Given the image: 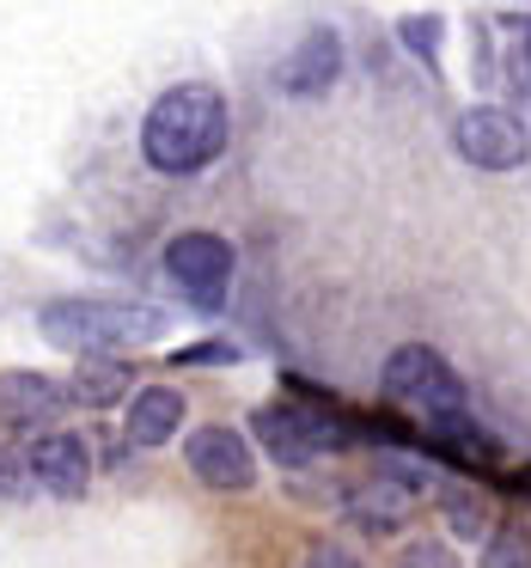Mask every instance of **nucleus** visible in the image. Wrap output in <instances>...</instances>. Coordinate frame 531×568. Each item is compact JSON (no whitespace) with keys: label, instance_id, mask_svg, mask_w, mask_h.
Returning a JSON list of instances; mask_svg holds the SVG:
<instances>
[{"label":"nucleus","instance_id":"1","mask_svg":"<svg viewBox=\"0 0 531 568\" xmlns=\"http://www.w3.org/2000/svg\"><path fill=\"white\" fill-rule=\"evenodd\" d=\"M221 148H226V104L214 87H172L147 111V123H141V153H147V165H160V172H172V178L214 165Z\"/></svg>","mask_w":531,"mask_h":568},{"label":"nucleus","instance_id":"2","mask_svg":"<svg viewBox=\"0 0 531 568\" xmlns=\"http://www.w3.org/2000/svg\"><path fill=\"white\" fill-rule=\"evenodd\" d=\"M43 336L62 348H80V355H111V348H141L165 331V312L160 306H141V300H92V294H74V300H50L38 312Z\"/></svg>","mask_w":531,"mask_h":568},{"label":"nucleus","instance_id":"3","mask_svg":"<svg viewBox=\"0 0 531 568\" xmlns=\"http://www.w3.org/2000/svg\"><path fill=\"white\" fill-rule=\"evenodd\" d=\"M165 275L177 282V294L190 306L214 312V306H226V287H233V245L214 233H184L165 245Z\"/></svg>","mask_w":531,"mask_h":568},{"label":"nucleus","instance_id":"4","mask_svg":"<svg viewBox=\"0 0 531 568\" xmlns=\"http://www.w3.org/2000/svg\"><path fill=\"white\" fill-rule=\"evenodd\" d=\"M385 392L397 397V404H416L428 409V416H446V409H464V385H458V373L446 367L433 348L409 343L397 348L391 361H385Z\"/></svg>","mask_w":531,"mask_h":568},{"label":"nucleus","instance_id":"5","mask_svg":"<svg viewBox=\"0 0 531 568\" xmlns=\"http://www.w3.org/2000/svg\"><path fill=\"white\" fill-rule=\"evenodd\" d=\"M452 141H458V153H464L477 172H513V165H525V153H531L525 123H519L513 111H501V104H477V111H464L458 129H452Z\"/></svg>","mask_w":531,"mask_h":568},{"label":"nucleus","instance_id":"6","mask_svg":"<svg viewBox=\"0 0 531 568\" xmlns=\"http://www.w3.org/2000/svg\"><path fill=\"white\" fill-rule=\"evenodd\" d=\"M257 440L275 453V465L299 470V465H312V458L336 453V446H343V428L324 422V416H312V409L269 404V409H257Z\"/></svg>","mask_w":531,"mask_h":568},{"label":"nucleus","instance_id":"7","mask_svg":"<svg viewBox=\"0 0 531 568\" xmlns=\"http://www.w3.org/2000/svg\"><path fill=\"white\" fill-rule=\"evenodd\" d=\"M184 458L208 489H251L257 483V458H251L245 434H233V428H196Z\"/></svg>","mask_w":531,"mask_h":568},{"label":"nucleus","instance_id":"8","mask_svg":"<svg viewBox=\"0 0 531 568\" xmlns=\"http://www.w3.org/2000/svg\"><path fill=\"white\" fill-rule=\"evenodd\" d=\"M275 80H282V92H299V99L330 92L343 80V43H336V31H306L294 43V55L275 68Z\"/></svg>","mask_w":531,"mask_h":568},{"label":"nucleus","instance_id":"9","mask_svg":"<svg viewBox=\"0 0 531 568\" xmlns=\"http://www.w3.org/2000/svg\"><path fill=\"white\" fill-rule=\"evenodd\" d=\"M25 465H31V477H38L50 495H80L86 477H92V453L74 440V434H43V440L31 446Z\"/></svg>","mask_w":531,"mask_h":568},{"label":"nucleus","instance_id":"10","mask_svg":"<svg viewBox=\"0 0 531 568\" xmlns=\"http://www.w3.org/2000/svg\"><path fill=\"white\" fill-rule=\"evenodd\" d=\"M68 404L62 385H50L43 373H0V422H55V409Z\"/></svg>","mask_w":531,"mask_h":568},{"label":"nucleus","instance_id":"11","mask_svg":"<svg viewBox=\"0 0 531 568\" xmlns=\"http://www.w3.org/2000/svg\"><path fill=\"white\" fill-rule=\"evenodd\" d=\"M177 422H184V397H177L172 385H147V392L129 404V440L135 446H165L177 434Z\"/></svg>","mask_w":531,"mask_h":568},{"label":"nucleus","instance_id":"12","mask_svg":"<svg viewBox=\"0 0 531 568\" xmlns=\"http://www.w3.org/2000/svg\"><path fill=\"white\" fill-rule=\"evenodd\" d=\"M428 434H433V446H440L446 458H464V465H494V458H501V446H494L489 434H482L477 422L464 416V409H446V416H433Z\"/></svg>","mask_w":531,"mask_h":568},{"label":"nucleus","instance_id":"13","mask_svg":"<svg viewBox=\"0 0 531 568\" xmlns=\"http://www.w3.org/2000/svg\"><path fill=\"white\" fill-rule=\"evenodd\" d=\"M123 392H129V367H123V361H111V355H92V361H80V373L68 379V397H74V404H86V409H104V404H116Z\"/></svg>","mask_w":531,"mask_h":568},{"label":"nucleus","instance_id":"14","mask_svg":"<svg viewBox=\"0 0 531 568\" xmlns=\"http://www.w3.org/2000/svg\"><path fill=\"white\" fill-rule=\"evenodd\" d=\"M409 507V483L404 477H379L372 489H360L355 495V514H360V526H372V531H385V526H397V514Z\"/></svg>","mask_w":531,"mask_h":568},{"label":"nucleus","instance_id":"15","mask_svg":"<svg viewBox=\"0 0 531 568\" xmlns=\"http://www.w3.org/2000/svg\"><path fill=\"white\" fill-rule=\"evenodd\" d=\"M482 568H531V538L525 531H494L482 544Z\"/></svg>","mask_w":531,"mask_h":568},{"label":"nucleus","instance_id":"16","mask_svg":"<svg viewBox=\"0 0 531 568\" xmlns=\"http://www.w3.org/2000/svg\"><path fill=\"white\" fill-rule=\"evenodd\" d=\"M397 568H458V556L446 550L440 538H416L404 556H397Z\"/></svg>","mask_w":531,"mask_h":568},{"label":"nucleus","instance_id":"17","mask_svg":"<svg viewBox=\"0 0 531 568\" xmlns=\"http://www.w3.org/2000/svg\"><path fill=\"white\" fill-rule=\"evenodd\" d=\"M440 501H446V514H452V531L477 538V531H482V507H477V495H440Z\"/></svg>","mask_w":531,"mask_h":568},{"label":"nucleus","instance_id":"18","mask_svg":"<svg viewBox=\"0 0 531 568\" xmlns=\"http://www.w3.org/2000/svg\"><path fill=\"white\" fill-rule=\"evenodd\" d=\"M433 31H440V19H428V13L404 19V43H409L416 55H428V62H433Z\"/></svg>","mask_w":531,"mask_h":568},{"label":"nucleus","instance_id":"19","mask_svg":"<svg viewBox=\"0 0 531 568\" xmlns=\"http://www.w3.org/2000/svg\"><path fill=\"white\" fill-rule=\"evenodd\" d=\"M299 568H360V562L343 550V544H312L306 562H299Z\"/></svg>","mask_w":531,"mask_h":568}]
</instances>
